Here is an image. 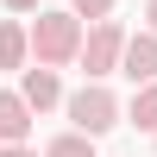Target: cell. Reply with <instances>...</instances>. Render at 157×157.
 Segmentation results:
<instances>
[{"instance_id":"cell-1","label":"cell","mask_w":157,"mask_h":157,"mask_svg":"<svg viewBox=\"0 0 157 157\" xmlns=\"http://www.w3.org/2000/svg\"><path fill=\"white\" fill-rule=\"evenodd\" d=\"M82 13L75 6H38V19H32V63H75L82 57Z\"/></svg>"},{"instance_id":"cell-2","label":"cell","mask_w":157,"mask_h":157,"mask_svg":"<svg viewBox=\"0 0 157 157\" xmlns=\"http://www.w3.org/2000/svg\"><path fill=\"white\" fill-rule=\"evenodd\" d=\"M63 113H69V126H82V132H94V138H107L113 126H126V107H120V94H113L107 82H94V75H88V82L75 88L69 101H63Z\"/></svg>"},{"instance_id":"cell-3","label":"cell","mask_w":157,"mask_h":157,"mask_svg":"<svg viewBox=\"0 0 157 157\" xmlns=\"http://www.w3.org/2000/svg\"><path fill=\"white\" fill-rule=\"evenodd\" d=\"M126 38H132V32H126V25L113 19V13H107V19H88L82 57H75V63H82V75H94V82H107V75L120 69V57H126Z\"/></svg>"},{"instance_id":"cell-4","label":"cell","mask_w":157,"mask_h":157,"mask_svg":"<svg viewBox=\"0 0 157 157\" xmlns=\"http://www.w3.org/2000/svg\"><path fill=\"white\" fill-rule=\"evenodd\" d=\"M19 94L32 101L38 113H50V107H63V101H69V94H63L57 63H25V69H19Z\"/></svg>"},{"instance_id":"cell-5","label":"cell","mask_w":157,"mask_h":157,"mask_svg":"<svg viewBox=\"0 0 157 157\" xmlns=\"http://www.w3.org/2000/svg\"><path fill=\"white\" fill-rule=\"evenodd\" d=\"M120 75H126L132 88H138V82H157V32H151V25L126 38V57H120Z\"/></svg>"},{"instance_id":"cell-6","label":"cell","mask_w":157,"mask_h":157,"mask_svg":"<svg viewBox=\"0 0 157 157\" xmlns=\"http://www.w3.org/2000/svg\"><path fill=\"white\" fill-rule=\"evenodd\" d=\"M25 63H32V25H19V13H6L0 19V69L19 75Z\"/></svg>"},{"instance_id":"cell-7","label":"cell","mask_w":157,"mask_h":157,"mask_svg":"<svg viewBox=\"0 0 157 157\" xmlns=\"http://www.w3.org/2000/svg\"><path fill=\"white\" fill-rule=\"evenodd\" d=\"M32 120H38V107L19 94V88H0V138H32Z\"/></svg>"},{"instance_id":"cell-8","label":"cell","mask_w":157,"mask_h":157,"mask_svg":"<svg viewBox=\"0 0 157 157\" xmlns=\"http://www.w3.org/2000/svg\"><path fill=\"white\" fill-rule=\"evenodd\" d=\"M126 126L157 132V82H138V88H132V101H126Z\"/></svg>"},{"instance_id":"cell-9","label":"cell","mask_w":157,"mask_h":157,"mask_svg":"<svg viewBox=\"0 0 157 157\" xmlns=\"http://www.w3.org/2000/svg\"><path fill=\"white\" fill-rule=\"evenodd\" d=\"M44 157H94V132L69 126V132H57V138L44 145Z\"/></svg>"},{"instance_id":"cell-10","label":"cell","mask_w":157,"mask_h":157,"mask_svg":"<svg viewBox=\"0 0 157 157\" xmlns=\"http://www.w3.org/2000/svg\"><path fill=\"white\" fill-rule=\"evenodd\" d=\"M69 6L82 13V19H107V13H113V0H69Z\"/></svg>"},{"instance_id":"cell-11","label":"cell","mask_w":157,"mask_h":157,"mask_svg":"<svg viewBox=\"0 0 157 157\" xmlns=\"http://www.w3.org/2000/svg\"><path fill=\"white\" fill-rule=\"evenodd\" d=\"M0 157H38V151L25 145V138H13V145H0Z\"/></svg>"},{"instance_id":"cell-12","label":"cell","mask_w":157,"mask_h":157,"mask_svg":"<svg viewBox=\"0 0 157 157\" xmlns=\"http://www.w3.org/2000/svg\"><path fill=\"white\" fill-rule=\"evenodd\" d=\"M0 6H6V13H19V19H25V13H38V0H0Z\"/></svg>"},{"instance_id":"cell-13","label":"cell","mask_w":157,"mask_h":157,"mask_svg":"<svg viewBox=\"0 0 157 157\" xmlns=\"http://www.w3.org/2000/svg\"><path fill=\"white\" fill-rule=\"evenodd\" d=\"M145 25H151V32H157V0H145Z\"/></svg>"},{"instance_id":"cell-14","label":"cell","mask_w":157,"mask_h":157,"mask_svg":"<svg viewBox=\"0 0 157 157\" xmlns=\"http://www.w3.org/2000/svg\"><path fill=\"white\" fill-rule=\"evenodd\" d=\"M0 145H6V138H0Z\"/></svg>"},{"instance_id":"cell-15","label":"cell","mask_w":157,"mask_h":157,"mask_svg":"<svg viewBox=\"0 0 157 157\" xmlns=\"http://www.w3.org/2000/svg\"><path fill=\"white\" fill-rule=\"evenodd\" d=\"M151 138H157V132H151Z\"/></svg>"}]
</instances>
